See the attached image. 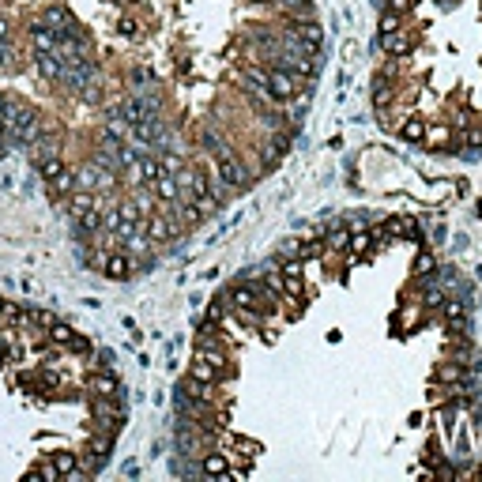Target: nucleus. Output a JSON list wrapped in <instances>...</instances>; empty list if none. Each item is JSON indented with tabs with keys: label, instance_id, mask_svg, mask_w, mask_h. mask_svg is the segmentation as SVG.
<instances>
[{
	"label": "nucleus",
	"instance_id": "nucleus-29",
	"mask_svg": "<svg viewBox=\"0 0 482 482\" xmlns=\"http://www.w3.org/2000/svg\"><path fill=\"white\" fill-rule=\"evenodd\" d=\"M414 275H419V279L434 275V257H430V252H419V257H414Z\"/></svg>",
	"mask_w": 482,
	"mask_h": 482
},
{
	"label": "nucleus",
	"instance_id": "nucleus-5",
	"mask_svg": "<svg viewBox=\"0 0 482 482\" xmlns=\"http://www.w3.org/2000/svg\"><path fill=\"white\" fill-rule=\"evenodd\" d=\"M87 388H91V396H106V399L125 396V388H120V381L113 373H95V377H87Z\"/></svg>",
	"mask_w": 482,
	"mask_h": 482
},
{
	"label": "nucleus",
	"instance_id": "nucleus-37",
	"mask_svg": "<svg viewBox=\"0 0 482 482\" xmlns=\"http://www.w3.org/2000/svg\"><path fill=\"white\" fill-rule=\"evenodd\" d=\"M64 347H68V351H76V354H83V351H91V339H87V336H76V332H72V339L64 343Z\"/></svg>",
	"mask_w": 482,
	"mask_h": 482
},
{
	"label": "nucleus",
	"instance_id": "nucleus-40",
	"mask_svg": "<svg viewBox=\"0 0 482 482\" xmlns=\"http://www.w3.org/2000/svg\"><path fill=\"white\" fill-rule=\"evenodd\" d=\"M34 384H42V388H49V392H53V388H61V377H57V373H38Z\"/></svg>",
	"mask_w": 482,
	"mask_h": 482
},
{
	"label": "nucleus",
	"instance_id": "nucleus-25",
	"mask_svg": "<svg viewBox=\"0 0 482 482\" xmlns=\"http://www.w3.org/2000/svg\"><path fill=\"white\" fill-rule=\"evenodd\" d=\"M132 204H136L140 215H155V196H151V189H140L136 196H132Z\"/></svg>",
	"mask_w": 482,
	"mask_h": 482
},
{
	"label": "nucleus",
	"instance_id": "nucleus-35",
	"mask_svg": "<svg viewBox=\"0 0 482 482\" xmlns=\"http://www.w3.org/2000/svg\"><path fill=\"white\" fill-rule=\"evenodd\" d=\"M324 257V241H309V245H302V260H317Z\"/></svg>",
	"mask_w": 482,
	"mask_h": 482
},
{
	"label": "nucleus",
	"instance_id": "nucleus-38",
	"mask_svg": "<svg viewBox=\"0 0 482 482\" xmlns=\"http://www.w3.org/2000/svg\"><path fill=\"white\" fill-rule=\"evenodd\" d=\"M396 26H399V11H384V16H381V34L396 31Z\"/></svg>",
	"mask_w": 482,
	"mask_h": 482
},
{
	"label": "nucleus",
	"instance_id": "nucleus-34",
	"mask_svg": "<svg viewBox=\"0 0 482 482\" xmlns=\"http://www.w3.org/2000/svg\"><path fill=\"white\" fill-rule=\"evenodd\" d=\"M102 226H106L110 234H117V230H120V207H110V211H106V215H102Z\"/></svg>",
	"mask_w": 482,
	"mask_h": 482
},
{
	"label": "nucleus",
	"instance_id": "nucleus-17",
	"mask_svg": "<svg viewBox=\"0 0 482 482\" xmlns=\"http://www.w3.org/2000/svg\"><path fill=\"white\" fill-rule=\"evenodd\" d=\"M76 226H79V234H98V226H102V215L95 211V204L79 211V215H76Z\"/></svg>",
	"mask_w": 482,
	"mask_h": 482
},
{
	"label": "nucleus",
	"instance_id": "nucleus-46",
	"mask_svg": "<svg viewBox=\"0 0 482 482\" xmlns=\"http://www.w3.org/2000/svg\"><path fill=\"white\" fill-rule=\"evenodd\" d=\"M411 8V0H392V11H407Z\"/></svg>",
	"mask_w": 482,
	"mask_h": 482
},
{
	"label": "nucleus",
	"instance_id": "nucleus-11",
	"mask_svg": "<svg viewBox=\"0 0 482 482\" xmlns=\"http://www.w3.org/2000/svg\"><path fill=\"white\" fill-rule=\"evenodd\" d=\"M31 38H34V49L38 53H57V31L46 23H34L31 26Z\"/></svg>",
	"mask_w": 482,
	"mask_h": 482
},
{
	"label": "nucleus",
	"instance_id": "nucleus-13",
	"mask_svg": "<svg viewBox=\"0 0 482 482\" xmlns=\"http://www.w3.org/2000/svg\"><path fill=\"white\" fill-rule=\"evenodd\" d=\"M147 234H151V241H170L173 234H178V226H173L166 215H158V211H155V215L147 219Z\"/></svg>",
	"mask_w": 482,
	"mask_h": 482
},
{
	"label": "nucleus",
	"instance_id": "nucleus-18",
	"mask_svg": "<svg viewBox=\"0 0 482 482\" xmlns=\"http://www.w3.org/2000/svg\"><path fill=\"white\" fill-rule=\"evenodd\" d=\"M279 8H283L290 19H313V4H309V0H279Z\"/></svg>",
	"mask_w": 482,
	"mask_h": 482
},
{
	"label": "nucleus",
	"instance_id": "nucleus-2",
	"mask_svg": "<svg viewBox=\"0 0 482 482\" xmlns=\"http://www.w3.org/2000/svg\"><path fill=\"white\" fill-rule=\"evenodd\" d=\"M4 136H8L11 143H19V147H31L38 136H42V120H38V113L19 110V113L4 125Z\"/></svg>",
	"mask_w": 482,
	"mask_h": 482
},
{
	"label": "nucleus",
	"instance_id": "nucleus-12",
	"mask_svg": "<svg viewBox=\"0 0 482 482\" xmlns=\"http://www.w3.org/2000/svg\"><path fill=\"white\" fill-rule=\"evenodd\" d=\"M155 196H158V200H166V204H178V200H181L178 173H163V178L155 181Z\"/></svg>",
	"mask_w": 482,
	"mask_h": 482
},
{
	"label": "nucleus",
	"instance_id": "nucleus-30",
	"mask_svg": "<svg viewBox=\"0 0 482 482\" xmlns=\"http://www.w3.org/2000/svg\"><path fill=\"white\" fill-rule=\"evenodd\" d=\"M19 110H23V106H19V102H11V98H4V95H0V128H4V125H8V120H11V117H16V113H19Z\"/></svg>",
	"mask_w": 482,
	"mask_h": 482
},
{
	"label": "nucleus",
	"instance_id": "nucleus-39",
	"mask_svg": "<svg viewBox=\"0 0 482 482\" xmlns=\"http://www.w3.org/2000/svg\"><path fill=\"white\" fill-rule=\"evenodd\" d=\"M147 83H151V72H147V68H136V72H132V87H136V95H140Z\"/></svg>",
	"mask_w": 482,
	"mask_h": 482
},
{
	"label": "nucleus",
	"instance_id": "nucleus-21",
	"mask_svg": "<svg viewBox=\"0 0 482 482\" xmlns=\"http://www.w3.org/2000/svg\"><path fill=\"white\" fill-rule=\"evenodd\" d=\"M422 140L430 143V147H445V143L452 140V128H448V125H434V128L426 125V136H422Z\"/></svg>",
	"mask_w": 482,
	"mask_h": 482
},
{
	"label": "nucleus",
	"instance_id": "nucleus-19",
	"mask_svg": "<svg viewBox=\"0 0 482 482\" xmlns=\"http://www.w3.org/2000/svg\"><path fill=\"white\" fill-rule=\"evenodd\" d=\"M437 377H441V381H448V384H463L467 373H463L460 362H441V366H437Z\"/></svg>",
	"mask_w": 482,
	"mask_h": 482
},
{
	"label": "nucleus",
	"instance_id": "nucleus-20",
	"mask_svg": "<svg viewBox=\"0 0 482 482\" xmlns=\"http://www.w3.org/2000/svg\"><path fill=\"white\" fill-rule=\"evenodd\" d=\"M49 189H53V196H72V189H76V178H72L68 170H61L57 178L49 181Z\"/></svg>",
	"mask_w": 482,
	"mask_h": 482
},
{
	"label": "nucleus",
	"instance_id": "nucleus-8",
	"mask_svg": "<svg viewBox=\"0 0 482 482\" xmlns=\"http://www.w3.org/2000/svg\"><path fill=\"white\" fill-rule=\"evenodd\" d=\"M42 23H46V26H53V31H57V38H61V34H68V31H76L72 11H68V8H61V4L46 8V19H42Z\"/></svg>",
	"mask_w": 482,
	"mask_h": 482
},
{
	"label": "nucleus",
	"instance_id": "nucleus-14",
	"mask_svg": "<svg viewBox=\"0 0 482 482\" xmlns=\"http://www.w3.org/2000/svg\"><path fill=\"white\" fill-rule=\"evenodd\" d=\"M0 320L4 324H31V309H23L16 302H0Z\"/></svg>",
	"mask_w": 482,
	"mask_h": 482
},
{
	"label": "nucleus",
	"instance_id": "nucleus-33",
	"mask_svg": "<svg viewBox=\"0 0 482 482\" xmlns=\"http://www.w3.org/2000/svg\"><path fill=\"white\" fill-rule=\"evenodd\" d=\"M414 320H422V305H407V309L399 313V328H411Z\"/></svg>",
	"mask_w": 482,
	"mask_h": 482
},
{
	"label": "nucleus",
	"instance_id": "nucleus-3",
	"mask_svg": "<svg viewBox=\"0 0 482 482\" xmlns=\"http://www.w3.org/2000/svg\"><path fill=\"white\" fill-rule=\"evenodd\" d=\"M215 173L230 185V189H245V185H249V170L241 166V158L234 155V147H222V151L215 155Z\"/></svg>",
	"mask_w": 482,
	"mask_h": 482
},
{
	"label": "nucleus",
	"instance_id": "nucleus-4",
	"mask_svg": "<svg viewBox=\"0 0 482 482\" xmlns=\"http://www.w3.org/2000/svg\"><path fill=\"white\" fill-rule=\"evenodd\" d=\"M110 448H113V437L110 434H95V437H91L87 448H83V456H79V460H83V471L87 475H98L102 467H106V460H110Z\"/></svg>",
	"mask_w": 482,
	"mask_h": 482
},
{
	"label": "nucleus",
	"instance_id": "nucleus-42",
	"mask_svg": "<svg viewBox=\"0 0 482 482\" xmlns=\"http://www.w3.org/2000/svg\"><path fill=\"white\" fill-rule=\"evenodd\" d=\"M120 34H125V38H140V26L132 19H120Z\"/></svg>",
	"mask_w": 482,
	"mask_h": 482
},
{
	"label": "nucleus",
	"instance_id": "nucleus-43",
	"mask_svg": "<svg viewBox=\"0 0 482 482\" xmlns=\"http://www.w3.org/2000/svg\"><path fill=\"white\" fill-rule=\"evenodd\" d=\"M163 170H166V173H181V158H178V155H166Z\"/></svg>",
	"mask_w": 482,
	"mask_h": 482
},
{
	"label": "nucleus",
	"instance_id": "nucleus-26",
	"mask_svg": "<svg viewBox=\"0 0 482 482\" xmlns=\"http://www.w3.org/2000/svg\"><path fill=\"white\" fill-rule=\"evenodd\" d=\"M200 143H204V147H207L211 155H219L222 147H226V143H222V136H219L215 128H204V132H200Z\"/></svg>",
	"mask_w": 482,
	"mask_h": 482
},
{
	"label": "nucleus",
	"instance_id": "nucleus-1",
	"mask_svg": "<svg viewBox=\"0 0 482 482\" xmlns=\"http://www.w3.org/2000/svg\"><path fill=\"white\" fill-rule=\"evenodd\" d=\"M91 414H95V422H91V430H95V434L117 437L120 430H125V407H120V399L95 396V399H91Z\"/></svg>",
	"mask_w": 482,
	"mask_h": 482
},
{
	"label": "nucleus",
	"instance_id": "nucleus-41",
	"mask_svg": "<svg viewBox=\"0 0 482 482\" xmlns=\"http://www.w3.org/2000/svg\"><path fill=\"white\" fill-rule=\"evenodd\" d=\"M463 143L467 147H482V128H467L463 132Z\"/></svg>",
	"mask_w": 482,
	"mask_h": 482
},
{
	"label": "nucleus",
	"instance_id": "nucleus-6",
	"mask_svg": "<svg viewBox=\"0 0 482 482\" xmlns=\"http://www.w3.org/2000/svg\"><path fill=\"white\" fill-rule=\"evenodd\" d=\"M381 46H384V53H392V57H407V53L414 49V34L411 31H388V34H381Z\"/></svg>",
	"mask_w": 482,
	"mask_h": 482
},
{
	"label": "nucleus",
	"instance_id": "nucleus-16",
	"mask_svg": "<svg viewBox=\"0 0 482 482\" xmlns=\"http://www.w3.org/2000/svg\"><path fill=\"white\" fill-rule=\"evenodd\" d=\"M399 136H404L407 143H422V136H426V120H419V117H407V120H399Z\"/></svg>",
	"mask_w": 482,
	"mask_h": 482
},
{
	"label": "nucleus",
	"instance_id": "nucleus-9",
	"mask_svg": "<svg viewBox=\"0 0 482 482\" xmlns=\"http://www.w3.org/2000/svg\"><path fill=\"white\" fill-rule=\"evenodd\" d=\"M38 72H42L49 83H61L64 72H68V64L57 61V53H38Z\"/></svg>",
	"mask_w": 482,
	"mask_h": 482
},
{
	"label": "nucleus",
	"instance_id": "nucleus-44",
	"mask_svg": "<svg viewBox=\"0 0 482 482\" xmlns=\"http://www.w3.org/2000/svg\"><path fill=\"white\" fill-rule=\"evenodd\" d=\"M283 275H302V260H287L283 264Z\"/></svg>",
	"mask_w": 482,
	"mask_h": 482
},
{
	"label": "nucleus",
	"instance_id": "nucleus-22",
	"mask_svg": "<svg viewBox=\"0 0 482 482\" xmlns=\"http://www.w3.org/2000/svg\"><path fill=\"white\" fill-rule=\"evenodd\" d=\"M441 309H445V317H448V324H456V328H463V302H460V298H445V302H441Z\"/></svg>",
	"mask_w": 482,
	"mask_h": 482
},
{
	"label": "nucleus",
	"instance_id": "nucleus-15",
	"mask_svg": "<svg viewBox=\"0 0 482 482\" xmlns=\"http://www.w3.org/2000/svg\"><path fill=\"white\" fill-rule=\"evenodd\" d=\"M49 155H61V143L57 140H53V136H38L34 143H31V163L38 166V163H42V158H49Z\"/></svg>",
	"mask_w": 482,
	"mask_h": 482
},
{
	"label": "nucleus",
	"instance_id": "nucleus-28",
	"mask_svg": "<svg viewBox=\"0 0 482 482\" xmlns=\"http://www.w3.org/2000/svg\"><path fill=\"white\" fill-rule=\"evenodd\" d=\"M324 249H332V252H343V249H351V234H347V230H336V234H328Z\"/></svg>",
	"mask_w": 482,
	"mask_h": 482
},
{
	"label": "nucleus",
	"instance_id": "nucleus-27",
	"mask_svg": "<svg viewBox=\"0 0 482 482\" xmlns=\"http://www.w3.org/2000/svg\"><path fill=\"white\" fill-rule=\"evenodd\" d=\"M38 170H42V178H57V173L64 170V163H61V155H49V158H42V163H38Z\"/></svg>",
	"mask_w": 482,
	"mask_h": 482
},
{
	"label": "nucleus",
	"instance_id": "nucleus-7",
	"mask_svg": "<svg viewBox=\"0 0 482 482\" xmlns=\"http://www.w3.org/2000/svg\"><path fill=\"white\" fill-rule=\"evenodd\" d=\"M373 237H381V241H388V237H419V222L414 219H388Z\"/></svg>",
	"mask_w": 482,
	"mask_h": 482
},
{
	"label": "nucleus",
	"instance_id": "nucleus-36",
	"mask_svg": "<svg viewBox=\"0 0 482 482\" xmlns=\"http://www.w3.org/2000/svg\"><path fill=\"white\" fill-rule=\"evenodd\" d=\"M34 475H42V478H49V482H57V478H64V475L57 471V463H38V467H34Z\"/></svg>",
	"mask_w": 482,
	"mask_h": 482
},
{
	"label": "nucleus",
	"instance_id": "nucleus-10",
	"mask_svg": "<svg viewBox=\"0 0 482 482\" xmlns=\"http://www.w3.org/2000/svg\"><path fill=\"white\" fill-rule=\"evenodd\" d=\"M200 475L226 478V475H230V463H226L222 452H204V456H200Z\"/></svg>",
	"mask_w": 482,
	"mask_h": 482
},
{
	"label": "nucleus",
	"instance_id": "nucleus-32",
	"mask_svg": "<svg viewBox=\"0 0 482 482\" xmlns=\"http://www.w3.org/2000/svg\"><path fill=\"white\" fill-rule=\"evenodd\" d=\"M31 320H34V324H42V328L61 324V320H57V313H49V309H31Z\"/></svg>",
	"mask_w": 482,
	"mask_h": 482
},
{
	"label": "nucleus",
	"instance_id": "nucleus-23",
	"mask_svg": "<svg viewBox=\"0 0 482 482\" xmlns=\"http://www.w3.org/2000/svg\"><path fill=\"white\" fill-rule=\"evenodd\" d=\"M128 257H106V275L110 279H128Z\"/></svg>",
	"mask_w": 482,
	"mask_h": 482
},
{
	"label": "nucleus",
	"instance_id": "nucleus-31",
	"mask_svg": "<svg viewBox=\"0 0 482 482\" xmlns=\"http://www.w3.org/2000/svg\"><path fill=\"white\" fill-rule=\"evenodd\" d=\"M53 463H57V471H61L64 478L76 471V456H72V452H57V456H53Z\"/></svg>",
	"mask_w": 482,
	"mask_h": 482
},
{
	"label": "nucleus",
	"instance_id": "nucleus-24",
	"mask_svg": "<svg viewBox=\"0 0 482 482\" xmlns=\"http://www.w3.org/2000/svg\"><path fill=\"white\" fill-rule=\"evenodd\" d=\"M369 245H373V234H369V230H362V226H358V230L351 234V249L358 252V257H366V252H369Z\"/></svg>",
	"mask_w": 482,
	"mask_h": 482
},
{
	"label": "nucleus",
	"instance_id": "nucleus-45",
	"mask_svg": "<svg viewBox=\"0 0 482 482\" xmlns=\"http://www.w3.org/2000/svg\"><path fill=\"white\" fill-rule=\"evenodd\" d=\"M8 38H11V31H8V19H4V16H0V46H4V42H8Z\"/></svg>",
	"mask_w": 482,
	"mask_h": 482
}]
</instances>
